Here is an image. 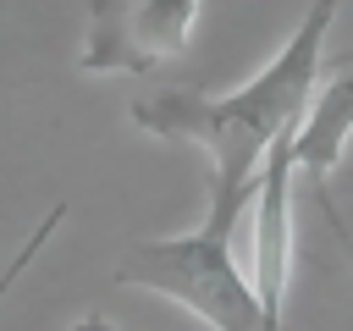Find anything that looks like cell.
<instances>
[{"mask_svg":"<svg viewBox=\"0 0 353 331\" xmlns=\"http://www.w3.org/2000/svg\"><path fill=\"white\" fill-rule=\"evenodd\" d=\"M336 11H342V0H309L292 39L237 94L210 99V94H193V88H171V94L138 99L132 121L154 138L199 143L210 154V182H254L270 143L281 132L303 127V116H309V99L320 88V50H325Z\"/></svg>","mask_w":353,"mask_h":331,"instance_id":"6da1fadb","label":"cell"},{"mask_svg":"<svg viewBox=\"0 0 353 331\" xmlns=\"http://www.w3.org/2000/svg\"><path fill=\"white\" fill-rule=\"evenodd\" d=\"M254 193H259V177L254 182H210L204 221L182 237H165V243H132L116 259V281L176 298L182 309H193L215 331H270L265 309L254 298V281L232 259V232H237Z\"/></svg>","mask_w":353,"mask_h":331,"instance_id":"7a4b0ae2","label":"cell"},{"mask_svg":"<svg viewBox=\"0 0 353 331\" xmlns=\"http://www.w3.org/2000/svg\"><path fill=\"white\" fill-rule=\"evenodd\" d=\"M204 0H94L88 39L77 50L83 72H154L176 61L193 39Z\"/></svg>","mask_w":353,"mask_h":331,"instance_id":"3957f363","label":"cell"},{"mask_svg":"<svg viewBox=\"0 0 353 331\" xmlns=\"http://www.w3.org/2000/svg\"><path fill=\"white\" fill-rule=\"evenodd\" d=\"M298 132V127H292ZM292 132H281L259 166L254 193V248H248V281L265 309L270 331H287V287H292Z\"/></svg>","mask_w":353,"mask_h":331,"instance_id":"277c9868","label":"cell"},{"mask_svg":"<svg viewBox=\"0 0 353 331\" xmlns=\"http://www.w3.org/2000/svg\"><path fill=\"white\" fill-rule=\"evenodd\" d=\"M347 138H353V55H342L336 72L320 77V88H314V99H309V116H303V127L292 132V160H298V171H309L314 199L325 204V215H331L336 226H342V215H336V204L325 199V177L336 171ZM342 237H347V226H342ZM347 254H353V237H347Z\"/></svg>","mask_w":353,"mask_h":331,"instance_id":"5b68a950","label":"cell"},{"mask_svg":"<svg viewBox=\"0 0 353 331\" xmlns=\"http://www.w3.org/2000/svg\"><path fill=\"white\" fill-rule=\"evenodd\" d=\"M61 221H66V204H55V210H50V215H44V221H39L33 232H28V243H22V248L11 254V265L0 270V298H6V292L17 287V276H22V270H28L33 259H39V248H44L50 237H55V226H61Z\"/></svg>","mask_w":353,"mask_h":331,"instance_id":"8992f818","label":"cell"},{"mask_svg":"<svg viewBox=\"0 0 353 331\" xmlns=\"http://www.w3.org/2000/svg\"><path fill=\"white\" fill-rule=\"evenodd\" d=\"M72 331H127V325H110L99 314H83V320H72Z\"/></svg>","mask_w":353,"mask_h":331,"instance_id":"52a82bcc","label":"cell"}]
</instances>
